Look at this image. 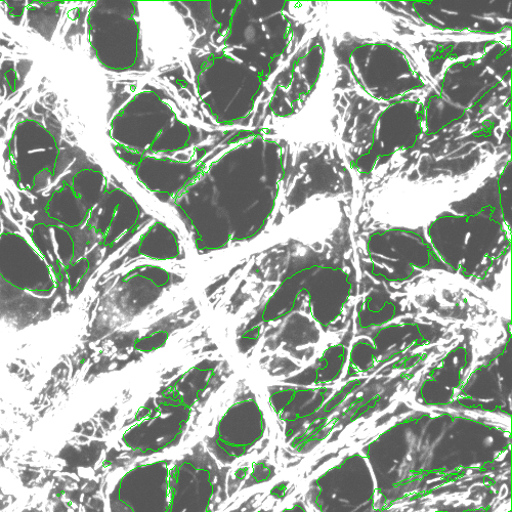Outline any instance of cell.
Here are the masks:
<instances>
[{"mask_svg": "<svg viewBox=\"0 0 512 512\" xmlns=\"http://www.w3.org/2000/svg\"><path fill=\"white\" fill-rule=\"evenodd\" d=\"M221 465L198 444L172 459L166 512H217L222 503Z\"/></svg>", "mask_w": 512, "mask_h": 512, "instance_id": "cell-1", "label": "cell"}, {"mask_svg": "<svg viewBox=\"0 0 512 512\" xmlns=\"http://www.w3.org/2000/svg\"><path fill=\"white\" fill-rule=\"evenodd\" d=\"M59 156V142L47 126L32 119L22 121L9 141V178L22 190L44 189L55 180Z\"/></svg>", "mask_w": 512, "mask_h": 512, "instance_id": "cell-2", "label": "cell"}, {"mask_svg": "<svg viewBox=\"0 0 512 512\" xmlns=\"http://www.w3.org/2000/svg\"><path fill=\"white\" fill-rule=\"evenodd\" d=\"M172 459L141 462L128 469L110 495V512H166Z\"/></svg>", "mask_w": 512, "mask_h": 512, "instance_id": "cell-3", "label": "cell"}, {"mask_svg": "<svg viewBox=\"0 0 512 512\" xmlns=\"http://www.w3.org/2000/svg\"><path fill=\"white\" fill-rule=\"evenodd\" d=\"M265 439V424L258 409L239 417L234 411L223 418L205 447L220 465L228 466L246 457L262 455Z\"/></svg>", "mask_w": 512, "mask_h": 512, "instance_id": "cell-4", "label": "cell"}]
</instances>
